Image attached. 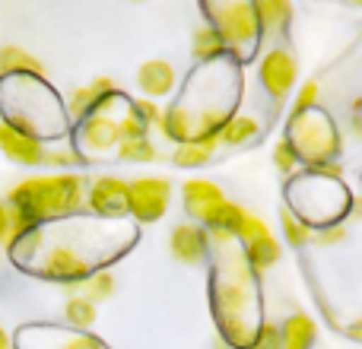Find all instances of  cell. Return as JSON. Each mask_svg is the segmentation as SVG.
<instances>
[{
  "instance_id": "4fadbf2b",
  "label": "cell",
  "mask_w": 362,
  "mask_h": 349,
  "mask_svg": "<svg viewBox=\"0 0 362 349\" xmlns=\"http://www.w3.org/2000/svg\"><path fill=\"white\" fill-rule=\"evenodd\" d=\"M315 343V324L305 314H293L280 331V349H308Z\"/></svg>"
},
{
  "instance_id": "9c48e42d",
  "label": "cell",
  "mask_w": 362,
  "mask_h": 349,
  "mask_svg": "<svg viewBox=\"0 0 362 349\" xmlns=\"http://www.w3.org/2000/svg\"><path fill=\"white\" fill-rule=\"evenodd\" d=\"M0 73L6 76H45V67L42 61H35V57L29 54V51L16 48V45H6V48H0Z\"/></svg>"
},
{
  "instance_id": "83f0119b",
  "label": "cell",
  "mask_w": 362,
  "mask_h": 349,
  "mask_svg": "<svg viewBox=\"0 0 362 349\" xmlns=\"http://www.w3.org/2000/svg\"><path fill=\"white\" fill-rule=\"evenodd\" d=\"M344 238V229H331V232H321L318 235V244H334Z\"/></svg>"
},
{
  "instance_id": "f1b7e54d",
  "label": "cell",
  "mask_w": 362,
  "mask_h": 349,
  "mask_svg": "<svg viewBox=\"0 0 362 349\" xmlns=\"http://www.w3.org/2000/svg\"><path fill=\"white\" fill-rule=\"evenodd\" d=\"M0 349H10V340H6V333H4V327H0Z\"/></svg>"
},
{
  "instance_id": "d4e9b609",
  "label": "cell",
  "mask_w": 362,
  "mask_h": 349,
  "mask_svg": "<svg viewBox=\"0 0 362 349\" xmlns=\"http://www.w3.org/2000/svg\"><path fill=\"white\" fill-rule=\"evenodd\" d=\"M261 13H264V19H267V25H270V19L274 16H286L289 6L286 4H261Z\"/></svg>"
},
{
  "instance_id": "8fae6325",
  "label": "cell",
  "mask_w": 362,
  "mask_h": 349,
  "mask_svg": "<svg viewBox=\"0 0 362 349\" xmlns=\"http://www.w3.org/2000/svg\"><path fill=\"white\" fill-rule=\"evenodd\" d=\"M245 216H248V213H245L238 203H229V200H223V203H216L210 213H206L204 223L210 225L213 232H219V235H238Z\"/></svg>"
},
{
  "instance_id": "7402d4cb",
  "label": "cell",
  "mask_w": 362,
  "mask_h": 349,
  "mask_svg": "<svg viewBox=\"0 0 362 349\" xmlns=\"http://www.w3.org/2000/svg\"><path fill=\"white\" fill-rule=\"evenodd\" d=\"M13 235V210L6 203H0V244H10Z\"/></svg>"
},
{
  "instance_id": "f546056e",
  "label": "cell",
  "mask_w": 362,
  "mask_h": 349,
  "mask_svg": "<svg viewBox=\"0 0 362 349\" xmlns=\"http://www.w3.org/2000/svg\"><path fill=\"white\" fill-rule=\"evenodd\" d=\"M356 337H362V324H356Z\"/></svg>"
},
{
  "instance_id": "3957f363",
  "label": "cell",
  "mask_w": 362,
  "mask_h": 349,
  "mask_svg": "<svg viewBox=\"0 0 362 349\" xmlns=\"http://www.w3.org/2000/svg\"><path fill=\"white\" fill-rule=\"evenodd\" d=\"M238 235H242L245 244H248V257L255 267H274V264L280 261V244H276V238L270 235L267 225H264L261 219L245 216Z\"/></svg>"
},
{
  "instance_id": "5bb4252c",
  "label": "cell",
  "mask_w": 362,
  "mask_h": 349,
  "mask_svg": "<svg viewBox=\"0 0 362 349\" xmlns=\"http://www.w3.org/2000/svg\"><path fill=\"white\" fill-rule=\"evenodd\" d=\"M83 137H86V143L93 146V150H108V146L121 143L118 124H115V121H108V118H99V114H89Z\"/></svg>"
},
{
  "instance_id": "7a4b0ae2",
  "label": "cell",
  "mask_w": 362,
  "mask_h": 349,
  "mask_svg": "<svg viewBox=\"0 0 362 349\" xmlns=\"http://www.w3.org/2000/svg\"><path fill=\"white\" fill-rule=\"evenodd\" d=\"M169 206V181L165 178H137L127 184V210L140 219H159Z\"/></svg>"
},
{
  "instance_id": "484cf974",
  "label": "cell",
  "mask_w": 362,
  "mask_h": 349,
  "mask_svg": "<svg viewBox=\"0 0 362 349\" xmlns=\"http://www.w3.org/2000/svg\"><path fill=\"white\" fill-rule=\"evenodd\" d=\"M315 95H318V83H308V86L299 93V102H296V105H299V112H302V108H308V105H312V102H315Z\"/></svg>"
},
{
  "instance_id": "7c38bea8",
  "label": "cell",
  "mask_w": 362,
  "mask_h": 349,
  "mask_svg": "<svg viewBox=\"0 0 362 349\" xmlns=\"http://www.w3.org/2000/svg\"><path fill=\"white\" fill-rule=\"evenodd\" d=\"M172 76H175L172 64H165V61H150V64H144V67H140L137 83H140V89H144V93H150V95H165V93L172 89Z\"/></svg>"
},
{
  "instance_id": "ffe728a7",
  "label": "cell",
  "mask_w": 362,
  "mask_h": 349,
  "mask_svg": "<svg viewBox=\"0 0 362 349\" xmlns=\"http://www.w3.org/2000/svg\"><path fill=\"white\" fill-rule=\"evenodd\" d=\"M283 225H286V238H289L293 244H305L308 238H312V232H308L302 223H296L289 213H283Z\"/></svg>"
},
{
  "instance_id": "d6986e66",
  "label": "cell",
  "mask_w": 362,
  "mask_h": 349,
  "mask_svg": "<svg viewBox=\"0 0 362 349\" xmlns=\"http://www.w3.org/2000/svg\"><path fill=\"white\" fill-rule=\"evenodd\" d=\"M112 292H115V280L108 273H102V276H93V280H86V295H83V299L102 302V299H108Z\"/></svg>"
},
{
  "instance_id": "5b68a950",
  "label": "cell",
  "mask_w": 362,
  "mask_h": 349,
  "mask_svg": "<svg viewBox=\"0 0 362 349\" xmlns=\"http://www.w3.org/2000/svg\"><path fill=\"white\" fill-rule=\"evenodd\" d=\"M89 206L105 216H118L127 210V184L121 178H99L89 191Z\"/></svg>"
},
{
  "instance_id": "6da1fadb",
  "label": "cell",
  "mask_w": 362,
  "mask_h": 349,
  "mask_svg": "<svg viewBox=\"0 0 362 349\" xmlns=\"http://www.w3.org/2000/svg\"><path fill=\"white\" fill-rule=\"evenodd\" d=\"M83 203L80 174H51V178H25L10 191V210L25 216L32 225L38 219L64 216Z\"/></svg>"
},
{
  "instance_id": "9a60e30c",
  "label": "cell",
  "mask_w": 362,
  "mask_h": 349,
  "mask_svg": "<svg viewBox=\"0 0 362 349\" xmlns=\"http://www.w3.org/2000/svg\"><path fill=\"white\" fill-rule=\"evenodd\" d=\"M255 134H257V121L255 118H232L226 127H219V140H223V143H232V146L251 140Z\"/></svg>"
},
{
  "instance_id": "4316f807",
  "label": "cell",
  "mask_w": 362,
  "mask_h": 349,
  "mask_svg": "<svg viewBox=\"0 0 362 349\" xmlns=\"http://www.w3.org/2000/svg\"><path fill=\"white\" fill-rule=\"evenodd\" d=\"M64 349H102V346L95 343V340H89V337H74Z\"/></svg>"
},
{
  "instance_id": "cb8c5ba5",
  "label": "cell",
  "mask_w": 362,
  "mask_h": 349,
  "mask_svg": "<svg viewBox=\"0 0 362 349\" xmlns=\"http://www.w3.org/2000/svg\"><path fill=\"white\" fill-rule=\"evenodd\" d=\"M134 114H137V118L144 121V124H146V121H159V108L153 105V102H146V99L134 105Z\"/></svg>"
},
{
  "instance_id": "ba28073f",
  "label": "cell",
  "mask_w": 362,
  "mask_h": 349,
  "mask_svg": "<svg viewBox=\"0 0 362 349\" xmlns=\"http://www.w3.org/2000/svg\"><path fill=\"white\" fill-rule=\"evenodd\" d=\"M185 203H187V213H194L197 219H204L206 213L213 210L216 203H223V191H219L213 181H204V178H191L185 184Z\"/></svg>"
},
{
  "instance_id": "8992f818",
  "label": "cell",
  "mask_w": 362,
  "mask_h": 349,
  "mask_svg": "<svg viewBox=\"0 0 362 349\" xmlns=\"http://www.w3.org/2000/svg\"><path fill=\"white\" fill-rule=\"evenodd\" d=\"M261 80L274 95H286L296 80V61L286 51H270L261 64Z\"/></svg>"
},
{
  "instance_id": "30bf717a",
  "label": "cell",
  "mask_w": 362,
  "mask_h": 349,
  "mask_svg": "<svg viewBox=\"0 0 362 349\" xmlns=\"http://www.w3.org/2000/svg\"><path fill=\"white\" fill-rule=\"evenodd\" d=\"M172 251H175V257L185 264L200 261L206 251L204 232L194 229V225H175V232H172Z\"/></svg>"
},
{
  "instance_id": "e0dca14e",
  "label": "cell",
  "mask_w": 362,
  "mask_h": 349,
  "mask_svg": "<svg viewBox=\"0 0 362 349\" xmlns=\"http://www.w3.org/2000/svg\"><path fill=\"white\" fill-rule=\"evenodd\" d=\"M219 45H223V38H219V32L210 29V25H200V29L194 32V51H197V57H213L219 51Z\"/></svg>"
},
{
  "instance_id": "44dd1931",
  "label": "cell",
  "mask_w": 362,
  "mask_h": 349,
  "mask_svg": "<svg viewBox=\"0 0 362 349\" xmlns=\"http://www.w3.org/2000/svg\"><path fill=\"white\" fill-rule=\"evenodd\" d=\"M293 150H289V143H276V150H274V162H276V169L280 172H293Z\"/></svg>"
},
{
  "instance_id": "52a82bcc",
  "label": "cell",
  "mask_w": 362,
  "mask_h": 349,
  "mask_svg": "<svg viewBox=\"0 0 362 349\" xmlns=\"http://www.w3.org/2000/svg\"><path fill=\"white\" fill-rule=\"evenodd\" d=\"M115 93V83L108 80V76H99L95 83H89V86L76 89L74 95H70V114H76V118H86V114H95L102 105H108V95Z\"/></svg>"
},
{
  "instance_id": "2e32d148",
  "label": "cell",
  "mask_w": 362,
  "mask_h": 349,
  "mask_svg": "<svg viewBox=\"0 0 362 349\" xmlns=\"http://www.w3.org/2000/svg\"><path fill=\"white\" fill-rule=\"evenodd\" d=\"M118 156L127 159V162H153V159H156V150H153V143L146 137H134V140H121Z\"/></svg>"
},
{
  "instance_id": "277c9868",
  "label": "cell",
  "mask_w": 362,
  "mask_h": 349,
  "mask_svg": "<svg viewBox=\"0 0 362 349\" xmlns=\"http://www.w3.org/2000/svg\"><path fill=\"white\" fill-rule=\"evenodd\" d=\"M0 153L19 165H45L42 143L29 134H19L13 124H0Z\"/></svg>"
},
{
  "instance_id": "ac0fdd59",
  "label": "cell",
  "mask_w": 362,
  "mask_h": 349,
  "mask_svg": "<svg viewBox=\"0 0 362 349\" xmlns=\"http://www.w3.org/2000/svg\"><path fill=\"white\" fill-rule=\"evenodd\" d=\"M67 321L74 327H89L95 321V305L89 299H70L67 302Z\"/></svg>"
},
{
  "instance_id": "603a6c76",
  "label": "cell",
  "mask_w": 362,
  "mask_h": 349,
  "mask_svg": "<svg viewBox=\"0 0 362 349\" xmlns=\"http://www.w3.org/2000/svg\"><path fill=\"white\" fill-rule=\"evenodd\" d=\"M255 349H280V331L267 324V327L261 331V340H257Z\"/></svg>"
}]
</instances>
